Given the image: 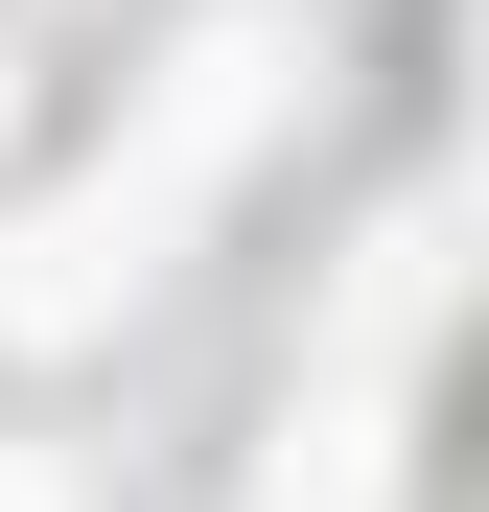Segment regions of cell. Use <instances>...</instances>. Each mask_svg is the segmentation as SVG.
I'll list each match as a JSON object with an SVG mask.
<instances>
[{
    "instance_id": "cell-1",
    "label": "cell",
    "mask_w": 489,
    "mask_h": 512,
    "mask_svg": "<svg viewBox=\"0 0 489 512\" xmlns=\"http://www.w3.org/2000/svg\"><path fill=\"white\" fill-rule=\"evenodd\" d=\"M280 117H303V24H280V0H210V24L163 47V94H140V140H117V187H163V210H187L210 163H257Z\"/></svg>"
},
{
    "instance_id": "cell-2",
    "label": "cell",
    "mask_w": 489,
    "mask_h": 512,
    "mask_svg": "<svg viewBox=\"0 0 489 512\" xmlns=\"http://www.w3.org/2000/svg\"><path fill=\"white\" fill-rule=\"evenodd\" d=\"M163 280V187H47V210H0V350H70V326H117Z\"/></svg>"
},
{
    "instance_id": "cell-3",
    "label": "cell",
    "mask_w": 489,
    "mask_h": 512,
    "mask_svg": "<svg viewBox=\"0 0 489 512\" xmlns=\"http://www.w3.org/2000/svg\"><path fill=\"white\" fill-rule=\"evenodd\" d=\"M257 512H396V466H373V396H326V419H280V466H257Z\"/></svg>"
},
{
    "instance_id": "cell-4",
    "label": "cell",
    "mask_w": 489,
    "mask_h": 512,
    "mask_svg": "<svg viewBox=\"0 0 489 512\" xmlns=\"http://www.w3.org/2000/svg\"><path fill=\"white\" fill-rule=\"evenodd\" d=\"M0 512H94V489H70V466H47V443H0Z\"/></svg>"
}]
</instances>
